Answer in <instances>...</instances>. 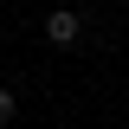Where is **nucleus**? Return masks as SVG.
Here are the masks:
<instances>
[{"label":"nucleus","mask_w":129,"mask_h":129,"mask_svg":"<svg viewBox=\"0 0 129 129\" xmlns=\"http://www.w3.org/2000/svg\"><path fill=\"white\" fill-rule=\"evenodd\" d=\"M84 39V19L71 13V7H58V13H45V45H58V52H71Z\"/></svg>","instance_id":"f257e3e1"},{"label":"nucleus","mask_w":129,"mask_h":129,"mask_svg":"<svg viewBox=\"0 0 129 129\" xmlns=\"http://www.w3.org/2000/svg\"><path fill=\"white\" fill-rule=\"evenodd\" d=\"M13 116H19V97H13V90H0V123H13Z\"/></svg>","instance_id":"f03ea898"}]
</instances>
